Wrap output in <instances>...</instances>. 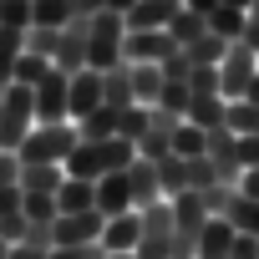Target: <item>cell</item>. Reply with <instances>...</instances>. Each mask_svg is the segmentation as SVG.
<instances>
[{"label":"cell","mask_w":259,"mask_h":259,"mask_svg":"<svg viewBox=\"0 0 259 259\" xmlns=\"http://www.w3.org/2000/svg\"><path fill=\"white\" fill-rule=\"evenodd\" d=\"M183 122L203 127V133H213V127H229V102H224V97H193V107H188Z\"/></svg>","instance_id":"cell-18"},{"label":"cell","mask_w":259,"mask_h":259,"mask_svg":"<svg viewBox=\"0 0 259 259\" xmlns=\"http://www.w3.org/2000/svg\"><path fill=\"white\" fill-rule=\"evenodd\" d=\"M244 26H249V11H234V6H219V11L208 16V31H213V36H224L229 46H234V41H244Z\"/></svg>","instance_id":"cell-26"},{"label":"cell","mask_w":259,"mask_h":259,"mask_svg":"<svg viewBox=\"0 0 259 259\" xmlns=\"http://www.w3.org/2000/svg\"><path fill=\"white\" fill-rule=\"evenodd\" d=\"M51 66L66 71V76L87 71V21H71V26L61 31V46H56V61H51Z\"/></svg>","instance_id":"cell-10"},{"label":"cell","mask_w":259,"mask_h":259,"mask_svg":"<svg viewBox=\"0 0 259 259\" xmlns=\"http://www.w3.org/2000/svg\"><path fill=\"white\" fill-rule=\"evenodd\" d=\"M239 193H244V198H259V168H244V178H239Z\"/></svg>","instance_id":"cell-50"},{"label":"cell","mask_w":259,"mask_h":259,"mask_svg":"<svg viewBox=\"0 0 259 259\" xmlns=\"http://www.w3.org/2000/svg\"><path fill=\"white\" fill-rule=\"evenodd\" d=\"M97 107H107V97H102V71H76L71 76V122H81V117H92Z\"/></svg>","instance_id":"cell-11"},{"label":"cell","mask_w":259,"mask_h":259,"mask_svg":"<svg viewBox=\"0 0 259 259\" xmlns=\"http://www.w3.org/2000/svg\"><path fill=\"white\" fill-rule=\"evenodd\" d=\"M26 229H31L26 208H16V213H0V239H6V244H21V239H26Z\"/></svg>","instance_id":"cell-41"},{"label":"cell","mask_w":259,"mask_h":259,"mask_svg":"<svg viewBox=\"0 0 259 259\" xmlns=\"http://www.w3.org/2000/svg\"><path fill=\"white\" fill-rule=\"evenodd\" d=\"M239 234H249V239H259V198H244V193H234V203H229V213H224Z\"/></svg>","instance_id":"cell-30"},{"label":"cell","mask_w":259,"mask_h":259,"mask_svg":"<svg viewBox=\"0 0 259 259\" xmlns=\"http://www.w3.org/2000/svg\"><path fill=\"white\" fill-rule=\"evenodd\" d=\"M21 208H26V219H31V224H56V219H61L56 193H26V198H21Z\"/></svg>","instance_id":"cell-37"},{"label":"cell","mask_w":259,"mask_h":259,"mask_svg":"<svg viewBox=\"0 0 259 259\" xmlns=\"http://www.w3.org/2000/svg\"><path fill=\"white\" fill-rule=\"evenodd\" d=\"M188 107H193V87L188 81H163V97H158V112H168V117H188Z\"/></svg>","instance_id":"cell-32"},{"label":"cell","mask_w":259,"mask_h":259,"mask_svg":"<svg viewBox=\"0 0 259 259\" xmlns=\"http://www.w3.org/2000/svg\"><path fill=\"white\" fill-rule=\"evenodd\" d=\"M183 6H188V11H198V16H203V21H208V16H213V11H219V0H183Z\"/></svg>","instance_id":"cell-54"},{"label":"cell","mask_w":259,"mask_h":259,"mask_svg":"<svg viewBox=\"0 0 259 259\" xmlns=\"http://www.w3.org/2000/svg\"><path fill=\"white\" fill-rule=\"evenodd\" d=\"M97 208H102L107 219L138 208V203H133V183H127V168H122V173H107V178L97 183Z\"/></svg>","instance_id":"cell-13"},{"label":"cell","mask_w":259,"mask_h":259,"mask_svg":"<svg viewBox=\"0 0 259 259\" xmlns=\"http://www.w3.org/2000/svg\"><path fill=\"white\" fill-rule=\"evenodd\" d=\"M66 183V168H56V163H31V168H21V193H56Z\"/></svg>","instance_id":"cell-19"},{"label":"cell","mask_w":259,"mask_h":259,"mask_svg":"<svg viewBox=\"0 0 259 259\" xmlns=\"http://www.w3.org/2000/svg\"><path fill=\"white\" fill-rule=\"evenodd\" d=\"M234 259H259V239H249V234H234Z\"/></svg>","instance_id":"cell-48"},{"label":"cell","mask_w":259,"mask_h":259,"mask_svg":"<svg viewBox=\"0 0 259 259\" xmlns=\"http://www.w3.org/2000/svg\"><path fill=\"white\" fill-rule=\"evenodd\" d=\"M138 213H143V234H178L173 198H158V203H148V208H138Z\"/></svg>","instance_id":"cell-33"},{"label":"cell","mask_w":259,"mask_h":259,"mask_svg":"<svg viewBox=\"0 0 259 259\" xmlns=\"http://www.w3.org/2000/svg\"><path fill=\"white\" fill-rule=\"evenodd\" d=\"M21 51H26V41H21L16 31H6V26H0V92L16 81V61H21Z\"/></svg>","instance_id":"cell-31"},{"label":"cell","mask_w":259,"mask_h":259,"mask_svg":"<svg viewBox=\"0 0 259 259\" xmlns=\"http://www.w3.org/2000/svg\"><path fill=\"white\" fill-rule=\"evenodd\" d=\"M0 26L16 31V36H26L36 26V0H0Z\"/></svg>","instance_id":"cell-28"},{"label":"cell","mask_w":259,"mask_h":259,"mask_svg":"<svg viewBox=\"0 0 259 259\" xmlns=\"http://www.w3.org/2000/svg\"><path fill=\"white\" fill-rule=\"evenodd\" d=\"M127 183H133V203H138V208H148V203L168 198V193H163V183H158V163H148V158H138L133 168H127Z\"/></svg>","instance_id":"cell-15"},{"label":"cell","mask_w":259,"mask_h":259,"mask_svg":"<svg viewBox=\"0 0 259 259\" xmlns=\"http://www.w3.org/2000/svg\"><path fill=\"white\" fill-rule=\"evenodd\" d=\"M138 244H143V213L138 208L107 219V229H102V249L107 254H138Z\"/></svg>","instance_id":"cell-9"},{"label":"cell","mask_w":259,"mask_h":259,"mask_svg":"<svg viewBox=\"0 0 259 259\" xmlns=\"http://www.w3.org/2000/svg\"><path fill=\"white\" fill-rule=\"evenodd\" d=\"M163 66H133V97H138V107H158V97H163Z\"/></svg>","instance_id":"cell-22"},{"label":"cell","mask_w":259,"mask_h":259,"mask_svg":"<svg viewBox=\"0 0 259 259\" xmlns=\"http://www.w3.org/2000/svg\"><path fill=\"white\" fill-rule=\"evenodd\" d=\"M107 259H138V254H107Z\"/></svg>","instance_id":"cell-59"},{"label":"cell","mask_w":259,"mask_h":259,"mask_svg":"<svg viewBox=\"0 0 259 259\" xmlns=\"http://www.w3.org/2000/svg\"><path fill=\"white\" fill-rule=\"evenodd\" d=\"M51 249H36V244H11V254L6 259H46Z\"/></svg>","instance_id":"cell-51"},{"label":"cell","mask_w":259,"mask_h":259,"mask_svg":"<svg viewBox=\"0 0 259 259\" xmlns=\"http://www.w3.org/2000/svg\"><path fill=\"white\" fill-rule=\"evenodd\" d=\"M173 259H198V234H173Z\"/></svg>","instance_id":"cell-46"},{"label":"cell","mask_w":259,"mask_h":259,"mask_svg":"<svg viewBox=\"0 0 259 259\" xmlns=\"http://www.w3.org/2000/svg\"><path fill=\"white\" fill-rule=\"evenodd\" d=\"M71 11H76V21H92L97 11H107V0H71Z\"/></svg>","instance_id":"cell-49"},{"label":"cell","mask_w":259,"mask_h":259,"mask_svg":"<svg viewBox=\"0 0 259 259\" xmlns=\"http://www.w3.org/2000/svg\"><path fill=\"white\" fill-rule=\"evenodd\" d=\"M0 102H6V107H0V148L16 153L31 138V127H36V92L11 81L6 92H0Z\"/></svg>","instance_id":"cell-4"},{"label":"cell","mask_w":259,"mask_h":259,"mask_svg":"<svg viewBox=\"0 0 259 259\" xmlns=\"http://www.w3.org/2000/svg\"><path fill=\"white\" fill-rule=\"evenodd\" d=\"M173 153L178 158H208V133L193 127V122H178L173 127Z\"/></svg>","instance_id":"cell-27"},{"label":"cell","mask_w":259,"mask_h":259,"mask_svg":"<svg viewBox=\"0 0 259 259\" xmlns=\"http://www.w3.org/2000/svg\"><path fill=\"white\" fill-rule=\"evenodd\" d=\"M102 229H107V213L102 208H87V213H61L51 224V244L66 249V244H102Z\"/></svg>","instance_id":"cell-7"},{"label":"cell","mask_w":259,"mask_h":259,"mask_svg":"<svg viewBox=\"0 0 259 259\" xmlns=\"http://www.w3.org/2000/svg\"><path fill=\"white\" fill-rule=\"evenodd\" d=\"M239 102H254V107H259V76H254V81H249V92H244V97H239Z\"/></svg>","instance_id":"cell-56"},{"label":"cell","mask_w":259,"mask_h":259,"mask_svg":"<svg viewBox=\"0 0 259 259\" xmlns=\"http://www.w3.org/2000/svg\"><path fill=\"white\" fill-rule=\"evenodd\" d=\"M163 76H168V81H188V76H193V61H188V51H173V56L163 61Z\"/></svg>","instance_id":"cell-44"},{"label":"cell","mask_w":259,"mask_h":259,"mask_svg":"<svg viewBox=\"0 0 259 259\" xmlns=\"http://www.w3.org/2000/svg\"><path fill=\"white\" fill-rule=\"evenodd\" d=\"M158 183H163V193H168V198H178V193H188V188H193V178H188V158H178V153H168V158L158 163Z\"/></svg>","instance_id":"cell-23"},{"label":"cell","mask_w":259,"mask_h":259,"mask_svg":"<svg viewBox=\"0 0 259 259\" xmlns=\"http://www.w3.org/2000/svg\"><path fill=\"white\" fill-rule=\"evenodd\" d=\"M21 198H26L21 188H0V213H16V208H21Z\"/></svg>","instance_id":"cell-52"},{"label":"cell","mask_w":259,"mask_h":259,"mask_svg":"<svg viewBox=\"0 0 259 259\" xmlns=\"http://www.w3.org/2000/svg\"><path fill=\"white\" fill-rule=\"evenodd\" d=\"M234 224L229 219H208L198 229V259H234Z\"/></svg>","instance_id":"cell-14"},{"label":"cell","mask_w":259,"mask_h":259,"mask_svg":"<svg viewBox=\"0 0 259 259\" xmlns=\"http://www.w3.org/2000/svg\"><path fill=\"white\" fill-rule=\"evenodd\" d=\"M219 6H234V11H249V6H254V0H219Z\"/></svg>","instance_id":"cell-57"},{"label":"cell","mask_w":259,"mask_h":259,"mask_svg":"<svg viewBox=\"0 0 259 259\" xmlns=\"http://www.w3.org/2000/svg\"><path fill=\"white\" fill-rule=\"evenodd\" d=\"M31 92H36V122H71V76L66 71L51 66V76Z\"/></svg>","instance_id":"cell-6"},{"label":"cell","mask_w":259,"mask_h":259,"mask_svg":"<svg viewBox=\"0 0 259 259\" xmlns=\"http://www.w3.org/2000/svg\"><path fill=\"white\" fill-rule=\"evenodd\" d=\"M153 117H158L153 107H122V117H117V138H127V143L138 148V143L148 138V127H153Z\"/></svg>","instance_id":"cell-25"},{"label":"cell","mask_w":259,"mask_h":259,"mask_svg":"<svg viewBox=\"0 0 259 259\" xmlns=\"http://www.w3.org/2000/svg\"><path fill=\"white\" fill-rule=\"evenodd\" d=\"M81 148V127L76 122H36L31 127V138L16 148L21 153V163L31 168V163H56V168H66V158Z\"/></svg>","instance_id":"cell-2"},{"label":"cell","mask_w":259,"mask_h":259,"mask_svg":"<svg viewBox=\"0 0 259 259\" xmlns=\"http://www.w3.org/2000/svg\"><path fill=\"white\" fill-rule=\"evenodd\" d=\"M102 97H107V107H138V97H133V66H112V71H102Z\"/></svg>","instance_id":"cell-17"},{"label":"cell","mask_w":259,"mask_h":259,"mask_svg":"<svg viewBox=\"0 0 259 259\" xmlns=\"http://www.w3.org/2000/svg\"><path fill=\"white\" fill-rule=\"evenodd\" d=\"M122 41H127V16L97 11V16L87 21V66H92V71L122 66Z\"/></svg>","instance_id":"cell-3"},{"label":"cell","mask_w":259,"mask_h":259,"mask_svg":"<svg viewBox=\"0 0 259 259\" xmlns=\"http://www.w3.org/2000/svg\"><path fill=\"white\" fill-rule=\"evenodd\" d=\"M183 0H138L127 11V31H168V21L178 16Z\"/></svg>","instance_id":"cell-12"},{"label":"cell","mask_w":259,"mask_h":259,"mask_svg":"<svg viewBox=\"0 0 259 259\" xmlns=\"http://www.w3.org/2000/svg\"><path fill=\"white\" fill-rule=\"evenodd\" d=\"M21 41H26V51H31V56H41V61H56L61 31H51V26H31V31H26Z\"/></svg>","instance_id":"cell-35"},{"label":"cell","mask_w":259,"mask_h":259,"mask_svg":"<svg viewBox=\"0 0 259 259\" xmlns=\"http://www.w3.org/2000/svg\"><path fill=\"white\" fill-rule=\"evenodd\" d=\"M0 107H6V102H0Z\"/></svg>","instance_id":"cell-60"},{"label":"cell","mask_w":259,"mask_h":259,"mask_svg":"<svg viewBox=\"0 0 259 259\" xmlns=\"http://www.w3.org/2000/svg\"><path fill=\"white\" fill-rule=\"evenodd\" d=\"M6 254H11V244H6V239H0V259H6Z\"/></svg>","instance_id":"cell-58"},{"label":"cell","mask_w":259,"mask_h":259,"mask_svg":"<svg viewBox=\"0 0 259 259\" xmlns=\"http://www.w3.org/2000/svg\"><path fill=\"white\" fill-rule=\"evenodd\" d=\"M183 51H188V61H193V66H219V61L229 56V41H224V36H213V31H203V36H198L193 46H183Z\"/></svg>","instance_id":"cell-29"},{"label":"cell","mask_w":259,"mask_h":259,"mask_svg":"<svg viewBox=\"0 0 259 259\" xmlns=\"http://www.w3.org/2000/svg\"><path fill=\"white\" fill-rule=\"evenodd\" d=\"M178 46L168 41V31H127L122 41V61L127 66H163Z\"/></svg>","instance_id":"cell-8"},{"label":"cell","mask_w":259,"mask_h":259,"mask_svg":"<svg viewBox=\"0 0 259 259\" xmlns=\"http://www.w3.org/2000/svg\"><path fill=\"white\" fill-rule=\"evenodd\" d=\"M173 219H178V234H198L213 213H208V198H203L198 188H188V193L173 198Z\"/></svg>","instance_id":"cell-16"},{"label":"cell","mask_w":259,"mask_h":259,"mask_svg":"<svg viewBox=\"0 0 259 259\" xmlns=\"http://www.w3.org/2000/svg\"><path fill=\"white\" fill-rule=\"evenodd\" d=\"M21 153H6V148H0V188H21Z\"/></svg>","instance_id":"cell-42"},{"label":"cell","mask_w":259,"mask_h":259,"mask_svg":"<svg viewBox=\"0 0 259 259\" xmlns=\"http://www.w3.org/2000/svg\"><path fill=\"white\" fill-rule=\"evenodd\" d=\"M138 163V148L127 138H107V143H81L71 158H66V178H81V183H102L107 173H122Z\"/></svg>","instance_id":"cell-1"},{"label":"cell","mask_w":259,"mask_h":259,"mask_svg":"<svg viewBox=\"0 0 259 259\" xmlns=\"http://www.w3.org/2000/svg\"><path fill=\"white\" fill-rule=\"evenodd\" d=\"M21 244H36V249H56V244H51V224H31Z\"/></svg>","instance_id":"cell-47"},{"label":"cell","mask_w":259,"mask_h":259,"mask_svg":"<svg viewBox=\"0 0 259 259\" xmlns=\"http://www.w3.org/2000/svg\"><path fill=\"white\" fill-rule=\"evenodd\" d=\"M76 21L71 0H36V26H51V31H66Z\"/></svg>","instance_id":"cell-34"},{"label":"cell","mask_w":259,"mask_h":259,"mask_svg":"<svg viewBox=\"0 0 259 259\" xmlns=\"http://www.w3.org/2000/svg\"><path fill=\"white\" fill-rule=\"evenodd\" d=\"M254 76H259V51H249L244 41H234V46H229V56L219 61V81H224L219 92H224V102H239V97L249 92V81H254Z\"/></svg>","instance_id":"cell-5"},{"label":"cell","mask_w":259,"mask_h":259,"mask_svg":"<svg viewBox=\"0 0 259 259\" xmlns=\"http://www.w3.org/2000/svg\"><path fill=\"white\" fill-rule=\"evenodd\" d=\"M229 133L234 138H254L259 133V107L254 102H229Z\"/></svg>","instance_id":"cell-36"},{"label":"cell","mask_w":259,"mask_h":259,"mask_svg":"<svg viewBox=\"0 0 259 259\" xmlns=\"http://www.w3.org/2000/svg\"><path fill=\"white\" fill-rule=\"evenodd\" d=\"M244 46L259 51V16H249V26H244Z\"/></svg>","instance_id":"cell-53"},{"label":"cell","mask_w":259,"mask_h":259,"mask_svg":"<svg viewBox=\"0 0 259 259\" xmlns=\"http://www.w3.org/2000/svg\"><path fill=\"white\" fill-rule=\"evenodd\" d=\"M234 158H239V168H259V133L254 138H239L234 143Z\"/></svg>","instance_id":"cell-45"},{"label":"cell","mask_w":259,"mask_h":259,"mask_svg":"<svg viewBox=\"0 0 259 259\" xmlns=\"http://www.w3.org/2000/svg\"><path fill=\"white\" fill-rule=\"evenodd\" d=\"M46 76H51V61H41V56L21 51V61H16V87H41Z\"/></svg>","instance_id":"cell-38"},{"label":"cell","mask_w":259,"mask_h":259,"mask_svg":"<svg viewBox=\"0 0 259 259\" xmlns=\"http://www.w3.org/2000/svg\"><path fill=\"white\" fill-rule=\"evenodd\" d=\"M188 87H193V97H224L219 87V66H193V76H188Z\"/></svg>","instance_id":"cell-39"},{"label":"cell","mask_w":259,"mask_h":259,"mask_svg":"<svg viewBox=\"0 0 259 259\" xmlns=\"http://www.w3.org/2000/svg\"><path fill=\"white\" fill-rule=\"evenodd\" d=\"M133 6H138V0H107V11H117V16H127Z\"/></svg>","instance_id":"cell-55"},{"label":"cell","mask_w":259,"mask_h":259,"mask_svg":"<svg viewBox=\"0 0 259 259\" xmlns=\"http://www.w3.org/2000/svg\"><path fill=\"white\" fill-rule=\"evenodd\" d=\"M56 208H61V213H87V208H97V183L66 178V183L56 188Z\"/></svg>","instance_id":"cell-20"},{"label":"cell","mask_w":259,"mask_h":259,"mask_svg":"<svg viewBox=\"0 0 259 259\" xmlns=\"http://www.w3.org/2000/svg\"><path fill=\"white\" fill-rule=\"evenodd\" d=\"M203 31H208V21H203L198 11H188V6H178V16L168 21V41H173L178 51H183V46H193Z\"/></svg>","instance_id":"cell-21"},{"label":"cell","mask_w":259,"mask_h":259,"mask_svg":"<svg viewBox=\"0 0 259 259\" xmlns=\"http://www.w3.org/2000/svg\"><path fill=\"white\" fill-rule=\"evenodd\" d=\"M117 107H97L92 117H81L76 127H81V143H107V138H117Z\"/></svg>","instance_id":"cell-24"},{"label":"cell","mask_w":259,"mask_h":259,"mask_svg":"<svg viewBox=\"0 0 259 259\" xmlns=\"http://www.w3.org/2000/svg\"><path fill=\"white\" fill-rule=\"evenodd\" d=\"M138 259H173V234H143Z\"/></svg>","instance_id":"cell-40"},{"label":"cell","mask_w":259,"mask_h":259,"mask_svg":"<svg viewBox=\"0 0 259 259\" xmlns=\"http://www.w3.org/2000/svg\"><path fill=\"white\" fill-rule=\"evenodd\" d=\"M46 259H107L102 244H66V249H51Z\"/></svg>","instance_id":"cell-43"}]
</instances>
